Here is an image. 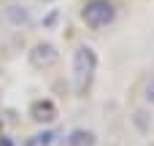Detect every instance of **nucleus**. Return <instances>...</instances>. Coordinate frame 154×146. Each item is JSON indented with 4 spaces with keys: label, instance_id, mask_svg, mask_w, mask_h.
<instances>
[{
    "label": "nucleus",
    "instance_id": "obj_1",
    "mask_svg": "<svg viewBox=\"0 0 154 146\" xmlns=\"http://www.w3.org/2000/svg\"><path fill=\"white\" fill-rule=\"evenodd\" d=\"M81 22L89 30H103L116 22V5L114 0H87L81 8Z\"/></svg>",
    "mask_w": 154,
    "mask_h": 146
},
{
    "label": "nucleus",
    "instance_id": "obj_2",
    "mask_svg": "<svg viewBox=\"0 0 154 146\" xmlns=\"http://www.w3.org/2000/svg\"><path fill=\"white\" fill-rule=\"evenodd\" d=\"M70 62H73V79H76V87L84 89V87L89 84V79L95 76V70H97V51H95L92 46L81 43V46L73 49Z\"/></svg>",
    "mask_w": 154,
    "mask_h": 146
},
{
    "label": "nucleus",
    "instance_id": "obj_3",
    "mask_svg": "<svg viewBox=\"0 0 154 146\" xmlns=\"http://www.w3.org/2000/svg\"><path fill=\"white\" fill-rule=\"evenodd\" d=\"M0 14H3V22H5L11 30H27V27L32 24V11H30L27 3H22V0H8Z\"/></svg>",
    "mask_w": 154,
    "mask_h": 146
},
{
    "label": "nucleus",
    "instance_id": "obj_4",
    "mask_svg": "<svg viewBox=\"0 0 154 146\" xmlns=\"http://www.w3.org/2000/svg\"><path fill=\"white\" fill-rule=\"evenodd\" d=\"M27 60H30V65H32V68L43 70V68L57 65L60 51H57V46H54L51 41H38V43H32V49L27 51Z\"/></svg>",
    "mask_w": 154,
    "mask_h": 146
},
{
    "label": "nucleus",
    "instance_id": "obj_5",
    "mask_svg": "<svg viewBox=\"0 0 154 146\" xmlns=\"http://www.w3.org/2000/svg\"><path fill=\"white\" fill-rule=\"evenodd\" d=\"M30 119L38 122V125H51L57 119V106L46 98V100H35L30 106Z\"/></svg>",
    "mask_w": 154,
    "mask_h": 146
},
{
    "label": "nucleus",
    "instance_id": "obj_6",
    "mask_svg": "<svg viewBox=\"0 0 154 146\" xmlns=\"http://www.w3.org/2000/svg\"><path fill=\"white\" fill-rule=\"evenodd\" d=\"M65 146H97V133L92 127H73L65 135Z\"/></svg>",
    "mask_w": 154,
    "mask_h": 146
},
{
    "label": "nucleus",
    "instance_id": "obj_7",
    "mask_svg": "<svg viewBox=\"0 0 154 146\" xmlns=\"http://www.w3.org/2000/svg\"><path fill=\"white\" fill-rule=\"evenodd\" d=\"M138 98L146 108H154V76H146L141 81V89H138Z\"/></svg>",
    "mask_w": 154,
    "mask_h": 146
},
{
    "label": "nucleus",
    "instance_id": "obj_8",
    "mask_svg": "<svg viewBox=\"0 0 154 146\" xmlns=\"http://www.w3.org/2000/svg\"><path fill=\"white\" fill-rule=\"evenodd\" d=\"M130 122L135 125V130H138V133H149V130H152V116H149V111H146V108H135V111H133V116H130Z\"/></svg>",
    "mask_w": 154,
    "mask_h": 146
},
{
    "label": "nucleus",
    "instance_id": "obj_9",
    "mask_svg": "<svg viewBox=\"0 0 154 146\" xmlns=\"http://www.w3.org/2000/svg\"><path fill=\"white\" fill-rule=\"evenodd\" d=\"M54 144H57V133L49 130V127L41 130V133L35 135V146H54Z\"/></svg>",
    "mask_w": 154,
    "mask_h": 146
},
{
    "label": "nucleus",
    "instance_id": "obj_10",
    "mask_svg": "<svg viewBox=\"0 0 154 146\" xmlns=\"http://www.w3.org/2000/svg\"><path fill=\"white\" fill-rule=\"evenodd\" d=\"M0 146H16V144H14V138H11V135L0 133Z\"/></svg>",
    "mask_w": 154,
    "mask_h": 146
},
{
    "label": "nucleus",
    "instance_id": "obj_11",
    "mask_svg": "<svg viewBox=\"0 0 154 146\" xmlns=\"http://www.w3.org/2000/svg\"><path fill=\"white\" fill-rule=\"evenodd\" d=\"M38 3H43V5H49V3H54V0H38Z\"/></svg>",
    "mask_w": 154,
    "mask_h": 146
}]
</instances>
